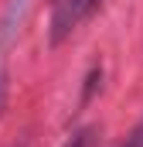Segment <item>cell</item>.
I'll use <instances>...</instances> for the list:
<instances>
[{
    "mask_svg": "<svg viewBox=\"0 0 143 147\" xmlns=\"http://www.w3.org/2000/svg\"><path fill=\"white\" fill-rule=\"evenodd\" d=\"M99 3L102 0H58L55 3V17H51V45H61Z\"/></svg>",
    "mask_w": 143,
    "mask_h": 147,
    "instance_id": "cell-1",
    "label": "cell"
},
{
    "mask_svg": "<svg viewBox=\"0 0 143 147\" xmlns=\"http://www.w3.org/2000/svg\"><path fill=\"white\" fill-rule=\"evenodd\" d=\"M3 92H7V72L0 69V110H3Z\"/></svg>",
    "mask_w": 143,
    "mask_h": 147,
    "instance_id": "cell-5",
    "label": "cell"
},
{
    "mask_svg": "<svg viewBox=\"0 0 143 147\" xmlns=\"http://www.w3.org/2000/svg\"><path fill=\"white\" fill-rule=\"evenodd\" d=\"M85 144H89V134L82 130V134H75V137H72V140H68L65 147H85Z\"/></svg>",
    "mask_w": 143,
    "mask_h": 147,
    "instance_id": "cell-4",
    "label": "cell"
},
{
    "mask_svg": "<svg viewBox=\"0 0 143 147\" xmlns=\"http://www.w3.org/2000/svg\"><path fill=\"white\" fill-rule=\"evenodd\" d=\"M21 7H24V0H10L7 3V14H3V41H10V34L17 31L14 24L21 21Z\"/></svg>",
    "mask_w": 143,
    "mask_h": 147,
    "instance_id": "cell-2",
    "label": "cell"
},
{
    "mask_svg": "<svg viewBox=\"0 0 143 147\" xmlns=\"http://www.w3.org/2000/svg\"><path fill=\"white\" fill-rule=\"evenodd\" d=\"M123 147H143V123L130 134V137H126V144H123Z\"/></svg>",
    "mask_w": 143,
    "mask_h": 147,
    "instance_id": "cell-3",
    "label": "cell"
},
{
    "mask_svg": "<svg viewBox=\"0 0 143 147\" xmlns=\"http://www.w3.org/2000/svg\"><path fill=\"white\" fill-rule=\"evenodd\" d=\"M10 147H27V140H24V137H21V140H17V144H10Z\"/></svg>",
    "mask_w": 143,
    "mask_h": 147,
    "instance_id": "cell-6",
    "label": "cell"
}]
</instances>
